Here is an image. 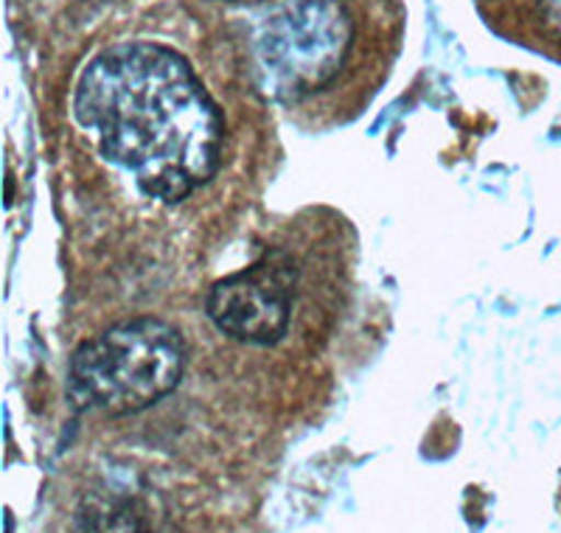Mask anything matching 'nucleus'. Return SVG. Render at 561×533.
Here are the masks:
<instances>
[{
  "instance_id": "obj_1",
  "label": "nucleus",
  "mask_w": 561,
  "mask_h": 533,
  "mask_svg": "<svg viewBox=\"0 0 561 533\" xmlns=\"http://www.w3.org/2000/svg\"><path fill=\"white\" fill-rule=\"evenodd\" d=\"M73 113L104 158L160 203L185 200L222 163L217 102L167 45L118 43L96 54L77 82Z\"/></svg>"
},
{
  "instance_id": "obj_2",
  "label": "nucleus",
  "mask_w": 561,
  "mask_h": 533,
  "mask_svg": "<svg viewBox=\"0 0 561 533\" xmlns=\"http://www.w3.org/2000/svg\"><path fill=\"white\" fill-rule=\"evenodd\" d=\"M183 374V340L158 318L127 320L79 345L68 396L82 410L129 416L169 396Z\"/></svg>"
},
{
  "instance_id": "obj_3",
  "label": "nucleus",
  "mask_w": 561,
  "mask_h": 533,
  "mask_svg": "<svg viewBox=\"0 0 561 533\" xmlns=\"http://www.w3.org/2000/svg\"><path fill=\"white\" fill-rule=\"evenodd\" d=\"M354 45L357 18L345 0H295L262 23L255 59L270 93L298 110L337 88Z\"/></svg>"
},
{
  "instance_id": "obj_4",
  "label": "nucleus",
  "mask_w": 561,
  "mask_h": 533,
  "mask_svg": "<svg viewBox=\"0 0 561 533\" xmlns=\"http://www.w3.org/2000/svg\"><path fill=\"white\" fill-rule=\"evenodd\" d=\"M295 266L289 256L267 253L244 273L210 290L208 318L222 334L250 345H273L293 318Z\"/></svg>"
},
{
  "instance_id": "obj_5",
  "label": "nucleus",
  "mask_w": 561,
  "mask_h": 533,
  "mask_svg": "<svg viewBox=\"0 0 561 533\" xmlns=\"http://www.w3.org/2000/svg\"><path fill=\"white\" fill-rule=\"evenodd\" d=\"M84 533H152L147 514L138 502H122V506L102 511L88 522Z\"/></svg>"
},
{
  "instance_id": "obj_6",
  "label": "nucleus",
  "mask_w": 561,
  "mask_h": 533,
  "mask_svg": "<svg viewBox=\"0 0 561 533\" xmlns=\"http://www.w3.org/2000/svg\"><path fill=\"white\" fill-rule=\"evenodd\" d=\"M542 12L550 26H556L561 32V0H542Z\"/></svg>"
}]
</instances>
